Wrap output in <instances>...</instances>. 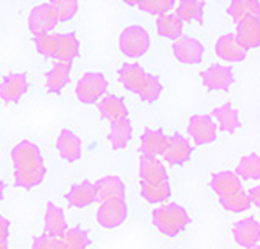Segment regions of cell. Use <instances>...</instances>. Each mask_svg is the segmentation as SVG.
I'll use <instances>...</instances> for the list:
<instances>
[{
    "label": "cell",
    "mask_w": 260,
    "mask_h": 249,
    "mask_svg": "<svg viewBox=\"0 0 260 249\" xmlns=\"http://www.w3.org/2000/svg\"><path fill=\"white\" fill-rule=\"evenodd\" d=\"M140 193L145 201L151 202V204H157V202H164L170 198L172 187L169 181H164V183L159 184H142Z\"/></svg>",
    "instance_id": "31"
},
{
    "label": "cell",
    "mask_w": 260,
    "mask_h": 249,
    "mask_svg": "<svg viewBox=\"0 0 260 249\" xmlns=\"http://www.w3.org/2000/svg\"><path fill=\"white\" fill-rule=\"evenodd\" d=\"M123 4H126L129 7H136V0H123Z\"/></svg>",
    "instance_id": "42"
},
{
    "label": "cell",
    "mask_w": 260,
    "mask_h": 249,
    "mask_svg": "<svg viewBox=\"0 0 260 249\" xmlns=\"http://www.w3.org/2000/svg\"><path fill=\"white\" fill-rule=\"evenodd\" d=\"M66 199L70 207H87L92 202H95V196H93V184L90 181H83L80 184H75L70 187V190L66 195Z\"/></svg>",
    "instance_id": "24"
},
{
    "label": "cell",
    "mask_w": 260,
    "mask_h": 249,
    "mask_svg": "<svg viewBox=\"0 0 260 249\" xmlns=\"http://www.w3.org/2000/svg\"><path fill=\"white\" fill-rule=\"evenodd\" d=\"M139 174H140L142 184H159V183H164V181H169L165 165L154 156L140 157Z\"/></svg>",
    "instance_id": "15"
},
{
    "label": "cell",
    "mask_w": 260,
    "mask_h": 249,
    "mask_svg": "<svg viewBox=\"0 0 260 249\" xmlns=\"http://www.w3.org/2000/svg\"><path fill=\"white\" fill-rule=\"evenodd\" d=\"M58 25V19L49 4H39L31 8L28 16V28L33 36L49 34Z\"/></svg>",
    "instance_id": "8"
},
{
    "label": "cell",
    "mask_w": 260,
    "mask_h": 249,
    "mask_svg": "<svg viewBox=\"0 0 260 249\" xmlns=\"http://www.w3.org/2000/svg\"><path fill=\"white\" fill-rule=\"evenodd\" d=\"M210 187L218 196H224L237 190H242V181L232 171H220L212 176Z\"/></svg>",
    "instance_id": "27"
},
{
    "label": "cell",
    "mask_w": 260,
    "mask_h": 249,
    "mask_svg": "<svg viewBox=\"0 0 260 249\" xmlns=\"http://www.w3.org/2000/svg\"><path fill=\"white\" fill-rule=\"evenodd\" d=\"M56 148L59 156L67 162H77L81 157V140L78 135L70 131V129H62L58 135L56 140Z\"/></svg>",
    "instance_id": "18"
},
{
    "label": "cell",
    "mask_w": 260,
    "mask_h": 249,
    "mask_svg": "<svg viewBox=\"0 0 260 249\" xmlns=\"http://www.w3.org/2000/svg\"><path fill=\"white\" fill-rule=\"evenodd\" d=\"M99 111L103 119L109 120L111 123L120 119L128 117V108L123 98L117 95H103L99 100Z\"/></svg>",
    "instance_id": "22"
},
{
    "label": "cell",
    "mask_w": 260,
    "mask_h": 249,
    "mask_svg": "<svg viewBox=\"0 0 260 249\" xmlns=\"http://www.w3.org/2000/svg\"><path fill=\"white\" fill-rule=\"evenodd\" d=\"M95 201L105 202L111 199H125V184L119 176H105L93 184Z\"/></svg>",
    "instance_id": "13"
},
{
    "label": "cell",
    "mask_w": 260,
    "mask_h": 249,
    "mask_svg": "<svg viewBox=\"0 0 260 249\" xmlns=\"http://www.w3.org/2000/svg\"><path fill=\"white\" fill-rule=\"evenodd\" d=\"M188 223H190V217L187 210L175 202L162 206L153 212V224L159 232L167 237H176L187 228Z\"/></svg>",
    "instance_id": "3"
},
{
    "label": "cell",
    "mask_w": 260,
    "mask_h": 249,
    "mask_svg": "<svg viewBox=\"0 0 260 249\" xmlns=\"http://www.w3.org/2000/svg\"><path fill=\"white\" fill-rule=\"evenodd\" d=\"M251 249H258V244H255V246H252Z\"/></svg>",
    "instance_id": "43"
},
{
    "label": "cell",
    "mask_w": 260,
    "mask_h": 249,
    "mask_svg": "<svg viewBox=\"0 0 260 249\" xmlns=\"http://www.w3.org/2000/svg\"><path fill=\"white\" fill-rule=\"evenodd\" d=\"M215 53L226 62H240L246 58V50L235 39L234 33H226L218 38L215 44Z\"/></svg>",
    "instance_id": "16"
},
{
    "label": "cell",
    "mask_w": 260,
    "mask_h": 249,
    "mask_svg": "<svg viewBox=\"0 0 260 249\" xmlns=\"http://www.w3.org/2000/svg\"><path fill=\"white\" fill-rule=\"evenodd\" d=\"M136 7L153 16H160L175 8V0H136Z\"/></svg>",
    "instance_id": "36"
},
{
    "label": "cell",
    "mask_w": 260,
    "mask_h": 249,
    "mask_svg": "<svg viewBox=\"0 0 260 249\" xmlns=\"http://www.w3.org/2000/svg\"><path fill=\"white\" fill-rule=\"evenodd\" d=\"M182 22H203L204 16V2L203 0H179V5L176 7L175 13Z\"/></svg>",
    "instance_id": "30"
},
{
    "label": "cell",
    "mask_w": 260,
    "mask_h": 249,
    "mask_svg": "<svg viewBox=\"0 0 260 249\" xmlns=\"http://www.w3.org/2000/svg\"><path fill=\"white\" fill-rule=\"evenodd\" d=\"M4 196H5V183L0 179V201L4 199Z\"/></svg>",
    "instance_id": "41"
},
{
    "label": "cell",
    "mask_w": 260,
    "mask_h": 249,
    "mask_svg": "<svg viewBox=\"0 0 260 249\" xmlns=\"http://www.w3.org/2000/svg\"><path fill=\"white\" fill-rule=\"evenodd\" d=\"M133 137V125L129 119H120L111 123V132L108 139L114 150H123Z\"/></svg>",
    "instance_id": "28"
},
{
    "label": "cell",
    "mask_w": 260,
    "mask_h": 249,
    "mask_svg": "<svg viewBox=\"0 0 260 249\" xmlns=\"http://www.w3.org/2000/svg\"><path fill=\"white\" fill-rule=\"evenodd\" d=\"M201 80L204 87L209 90H229L235 81V75L229 65L212 64L204 72H201Z\"/></svg>",
    "instance_id": "10"
},
{
    "label": "cell",
    "mask_w": 260,
    "mask_h": 249,
    "mask_svg": "<svg viewBox=\"0 0 260 249\" xmlns=\"http://www.w3.org/2000/svg\"><path fill=\"white\" fill-rule=\"evenodd\" d=\"M128 206L125 199H111L100 204L97 210V221L105 229H114L126 220Z\"/></svg>",
    "instance_id": "6"
},
{
    "label": "cell",
    "mask_w": 260,
    "mask_h": 249,
    "mask_svg": "<svg viewBox=\"0 0 260 249\" xmlns=\"http://www.w3.org/2000/svg\"><path fill=\"white\" fill-rule=\"evenodd\" d=\"M28 90L27 74H10L0 83V98L5 103H17Z\"/></svg>",
    "instance_id": "12"
},
{
    "label": "cell",
    "mask_w": 260,
    "mask_h": 249,
    "mask_svg": "<svg viewBox=\"0 0 260 249\" xmlns=\"http://www.w3.org/2000/svg\"><path fill=\"white\" fill-rule=\"evenodd\" d=\"M192 153H193V148L190 142L176 132L172 137H169L167 147H165L162 156L170 165H184L192 157Z\"/></svg>",
    "instance_id": "11"
},
{
    "label": "cell",
    "mask_w": 260,
    "mask_h": 249,
    "mask_svg": "<svg viewBox=\"0 0 260 249\" xmlns=\"http://www.w3.org/2000/svg\"><path fill=\"white\" fill-rule=\"evenodd\" d=\"M220 204L224 210L235 212V214L246 212L251 207L248 193L243 189L234 192V193H229V195H224V196H220Z\"/></svg>",
    "instance_id": "32"
},
{
    "label": "cell",
    "mask_w": 260,
    "mask_h": 249,
    "mask_svg": "<svg viewBox=\"0 0 260 249\" xmlns=\"http://www.w3.org/2000/svg\"><path fill=\"white\" fill-rule=\"evenodd\" d=\"M218 123V128L224 132H235L240 128V117H239V111L235 109L232 104L226 103L220 108H215L212 111V116Z\"/></svg>",
    "instance_id": "26"
},
{
    "label": "cell",
    "mask_w": 260,
    "mask_h": 249,
    "mask_svg": "<svg viewBox=\"0 0 260 249\" xmlns=\"http://www.w3.org/2000/svg\"><path fill=\"white\" fill-rule=\"evenodd\" d=\"M234 238L240 246L251 249L252 246L258 244L260 240V224L255 218H243L237 221L232 228Z\"/></svg>",
    "instance_id": "14"
},
{
    "label": "cell",
    "mask_w": 260,
    "mask_h": 249,
    "mask_svg": "<svg viewBox=\"0 0 260 249\" xmlns=\"http://www.w3.org/2000/svg\"><path fill=\"white\" fill-rule=\"evenodd\" d=\"M160 94H162V84H160L159 77L148 74L144 87H142V90L139 92L140 100L147 103H154L156 100H159Z\"/></svg>",
    "instance_id": "37"
},
{
    "label": "cell",
    "mask_w": 260,
    "mask_h": 249,
    "mask_svg": "<svg viewBox=\"0 0 260 249\" xmlns=\"http://www.w3.org/2000/svg\"><path fill=\"white\" fill-rule=\"evenodd\" d=\"M44 226H45V234L61 237L67 231V220L64 215V210L53 202H47L45 217H44Z\"/></svg>",
    "instance_id": "23"
},
{
    "label": "cell",
    "mask_w": 260,
    "mask_h": 249,
    "mask_svg": "<svg viewBox=\"0 0 260 249\" xmlns=\"http://www.w3.org/2000/svg\"><path fill=\"white\" fill-rule=\"evenodd\" d=\"M248 199L251 202V206L254 204L255 207H260V187H254L248 193Z\"/></svg>",
    "instance_id": "40"
},
{
    "label": "cell",
    "mask_w": 260,
    "mask_h": 249,
    "mask_svg": "<svg viewBox=\"0 0 260 249\" xmlns=\"http://www.w3.org/2000/svg\"><path fill=\"white\" fill-rule=\"evenodd\" d=\"M49 5L52 7L58 24L59 22H69L74 19L75 14L78 13V0H50Z\"/></svg>",
    "instance_id": "35"
},
{
    "label": "cell",
    "mask_w": 260,
    "mask_h": 249,
    "mask_svg": "<svg viewBox=\"0 0 260 249\" xmlns=\"http://www.w3.org/2000/svg\"><path fill=\"white\" fill-rule=\"evenodd\" d=\"M14 184L20 189H35L42 184L45 177V164L39 147L30 140L19 142L13 151Z\"/></svg>",
    "instance_id": "1"
},
{
    "label": "cell",
    "mask_w": 260,
    "mask_h": 249,
    "mask_svg": "<svg viewBox=\"0 0 260 249\" xmlns=\"http://www.w3.org/2000/svg\"><path fill=\"white\" fill-rule=\"evenodd\" d=\"M72 64L70 62H56L45 75V89L49 94H59L70 81Z\"/></svg>",
    "instance_id": "21"
},
{
    "label": "cell",
    "mask_w": 260,
    "mask_h": 249,
    "mask_svg": "<svg viewBox=\"0 0 260 249\" xmlns=\"http://www.w3.org/2000/svg\"><path fill=\"white\" fill-rule=\"evenodd\" d=\"M173 55L175 58L182 62V64H188V65H195L200 64L204 58V45L190 36H181L173 42Z\"/></svg>",
    "instance_id": "9"
},
{
    "label": "cell",
    "mask_w": 260,
    "mask_h": 249,
    "mask_svg": "<svg viewBox=\"0 0 260 249\" xmlns=\"http://www.w3.org/2000/svg\"><path fill=\"white\" fill-rule=\"evenodd\" d=\"M150 34L140 25H129L126 27L119 38V47L122 53L128 58L137 59L144 56L150 49Z\"/></svg>",
    "instance_id": "4"
},
{
    "label": "cell",
    "mask_w": 260,
    "mask_h": 249,
    "mask_svg": "<svg viewBox=\"0 0 260 249\" xmlns=\"http://www.w3.org/2000/svg\"><path fill=\"white\" fill-rule=\"evenodd\" d=\"M64 249H87L90 240L89 234L81 229V228H72L67 229L61 237H59Z\"/></svg>",
    "instance_id": "33"
},
{
    "label": "cell",
    "mask_w": 260,
    "mask_h": 249,
    "mask_svg": "<svg viewBox=\"0 0 260 249\" xmlns=\"http://www.w3.org/2000/svg\"><path fill=\"white\" fill-rule=\"evenodd\" d=\"M187 132L195 145H209L217 139V123L210 116L197 114L188 120Z\"/></svg>",
    "instance_id": "7"
},
{
    "label": "cell",
    "mask_w": 260,
    "mask_h": 249,
    "mask_svg": "<svg viewBox=\"0 0 260 249\" xmlns=\"http://www.w3.org/2000/svg\"><path fill=\"white\" fill-rule=\"evenodd\" d=\"M147 75L148 74L142 69V65L134 64V62H126L120 67V70H119V81L122 83V86L126 90L139 95V92L145 84Z\"/></svg>",
    "instance_id": "17"
},
{
    "label": "cell",
    "mask_w": 260,
    "mask_h": 249,
    "mask_svg": "<svg viewBox=\"0 0 260 249\" xmlns=\"http://www.w3.org/2000/svg\"><path fill=\"white\" fill-rule=\"evenodd\" d=\"M235 174L242 179H260V159H258V154L252 153L249 156H243L237 170H235Z\"/></svg>",
    "instance_id": "34"
},
{
    "label": "cell",
    "mask_w": 260,
    "mask_h": 249,
    "mask_svg": "<svg viewBox=\"0 0 260 249\" xmlns=\"http://www.w3.org/2000/svg\"><path fill=\"white\" fill-rule=\"evenodd\" d=\"M169 135L164 134L162 129H151L145 128L140 139V153L142 156H160L167 147Z\"/></svg>",
    "instance_id": "20"
},
{
    "label": "cell",
    "mask_w": 260,
    "mask_h": 249,
    "mask_svg": "<svg viewBox=\"0 0 260 249\" xmlns=\"http://www.w3.org/2000/svg\"><path fill=\"white\" fill-rule=\"evenodd\" d=\"M237 42L248 52L251 49H257L260 44V24L258 17L246 19L237 24V31L234 33Z\"/></svg>",
    "instance_id": "19"
},
{
    "label": "cell",
    "mask_w": 260,
    "mask_h": 249,
    "mask_svg": "<svg viewBox=\"0 0 260 249\" xmlns=\"http://www.w3.org/2000/svg\"><path fill=\"white\" fill-rule=\"evenodd\" d=\"M38 53L58 62H70L80 55V41L75 33H49L35 38Z\"/></svg>",
    "instance_id": "2"
},
{
    "label": "cell",
    "mask_w": 260,
    "mask_h": 249,
    "mask_svg": "<svg viewBox=\"0 0 260 249\" xmlns=\"http://www.w3.org/2000/svg\"><path fill=\"white\" fill-rule=\"evenodd\" d=\"M33 249H64L59 237H53L49 234H42L35 238Z\"/></svg>",
    "instance_id": "38"
},
{
    "label": "cell",
    "mask_w": 260,
    "mask_h": 249,
    "mask_svg": "<svg viewBox=\"0 0 260 249\" xmlns=\"http://www.w3.org/2000/svg\"><path fill=\"white\" fill-rule=\"evenodd\" d=\"M8 235H10V221L0 215V249H8Z\"/></svg>",
    "instance_id": "39"
},
{
    "label": "cell",
    "mask_w": 260,
    "mask_h": 249,
    "mask_svg": "<svg viewBox=\"0 0 260 249\" xmlns=\"http://www.w3.org/2000/svg\"><path fill=\"white\" fill-rule=\"evenodd\" d=\"M182 24L184 22L175 13H165V14L157 16L156 30L160 38L176 41L178 38L182 36V30H184Z\"/></svg>",
    "instance_id": "25"
},
{
    "label": "cell",
    "mask_w": 260,
    "mask_h": 249,
    "mask_svg": "<svg viewBox=\"0 0 260 249\" xmlns=\"http://www.w3.org/2000/svg\"><path fill=\"white\" fill-rule=\"evenodd\" d=\"M108 90V80L100 72L84 74L77 84V97L84 104L97 103Z\"/></svg>",
    "instance_id": "5"
},
{
    "label": "cell",
    "mask_w": 260,
    "mask_h": 249,
    "mask_svg": "<svg viewBox=\"0 0 260 249\" xmlns=\"http://www.w3.org/2000/svg\"><path fill=\"white\" fill-rule=\"evenodd\" d=\"M228 13L234 19L235 24H240V22L251 17H258V0H232Z\"/></svg>",
    "instance_id": "29"
}]
</instances>
